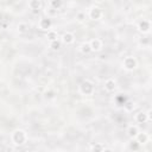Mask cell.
Returning <instances> with one entry per match:
<instances>
[{
  "label": "cell",
  "instance_id": "cell-3",
  "mask_svg": "<svg viewBox=\"0 0 152 152\" xmlns=\"http://www.w3.org/2000/svg\"><path fill=\"white\" fill-rule=\"evenodd\" d=\"M93 90H94V86H93L91 82H89V81H84V82L81 84V91H82L83 94L89 95V94L93 93Z\"/></svg>",
  "mask_w": 152,
  "mask_h": 152
},
{
  "label": "cell",
  "instance_id": "cell-5",
  "mask_svg": "<svg viewBox=\"0 0 152 152\" xmlns=\"http://www.w3.org/2000/svg\"><path fill=\"white\" fill-rule=\"evenodd\" d=\"M89 45H90L91 51H99V50H101V48H102V42H101L100 39H98V38H95V39H93V41L89 43Z\"/></svg>",
  "mask_w": 152,
  "mask_h": 152
},
{
  "label": "cell",
  "instance_id": "cell-1",
  "mask_svg": "<svg viewBox=\"0 0 152 152\" xmlns=\"http://www.w3.org/2000/svg\"><path fill=\"white\" fill-rule=\"evenodd\" d=\"M13 141L17 144V145H23L25 141H26V134H25V132L24 131H20V129H18L13 133V137H12Z\"/></svg>",
  "mask_w": 152,
  "mask_h": 152
},
{
  "label": "cell",
  "instance_id": "cell-9",
  "mask_svg": "<svg viewBox=\"0 0 152 152\" xmlns=\"http://www.w3.org/2000/svg\"><path fill=\"white\" fill-rule=\"evenodd\" d=\"M139 30L141 32H147L150 30V22L147 20H143L140 24H139Z\"/></svg>",
  "mask_w": 152,
  "mask_h": 152
},
{
  "label": "cell",
  "instance_id": "cell-18",
  "mask_svg": "<svg viewBox=\"0 0 152 152\" xmlns=\"http://www.w3.org/2000/svg\"><path fill=\"white\" fill-rule=\"evenodd\" d=\"M82 52L83 53H88V52H90L91 51V49H90V45H89V43H84L83 45H82Z\"/></svg>",
  "mask_w": 152,
  "mask_h": 152
},
{
  "label": "cell",
  "instance_id": "cell-14",
  "mask_svg": "<svg viewBox=\"0 0 152 152\" xmlns=\"http://www.w3.org/2000/svg\"><path fill=\"white\" fill-rule=\"evenodd\" d=\"M46 38H48L50 42L56 41V39H57V32H56V31H49L48 34H46Z\"/></svg>",
  "mask_w": 152,
  "mask_h": 152
},
{
  "label": "cell",
  "instance_id": "cell-12",
  "mask_svg": "<svg viewBox=\"0 0 152 152\" xmlns=\"http://www.w3.org/2000/svg\"><path fill=\"white\" fill-rule=\"evenodd\" d=\"M147 120H150V119H148V115L145 114V113H139L137 115V121L138 122H145Z\"/></svg>",
  "mask_w": 152,
  "mask_h": 152
},
{
  "label": "cell",
  "instance_id": "cell-6",
  "mask_svg": "<svg viewBox=\"0 0 152 152\" xmlns=\"http://www.w3.org/2000/svg\"><path fill=\"white\" fill-rule=\"evenodd\" d=\"M51 19L49 18H45V19H41L39 22V29L41 30H49L51 27Z\"/></svg>",
  "mask_w": 152,
  "mask_h": 152
},
{
  "label": "cell",
  "instance_id": "cell-20",
  "mask_svg": "<svg viewBox=\"0 0 152 152\" xmlns=\"http://www.w3.org/2000/svg\"><path fill=\"white\" fill-rule=\"evenodd\" d=\"M91 150H105V147H101V146H94V147H91Z\"/></svg>",
  "mask_w": 152,
  "mask_h": 152
},
{
  "label": "cell",
  "instance_id": "cell-10",
  "mask_svg": "<svg viewBox=\"0 0 152 152\" xmlns=\"http://www.w3.org/2000/svg\"><path fill=\"white\" fill-rule=\"evenodd\" d=\"M30 7H31V10H34V11L39 10L41 1H39V0H31V1H30Z\"/></svg>",
  "mask_w": 152,
  "mask_h": 152
},
{
  "label": "cell",
  "instance_id": "cell-16",
  "mask_svg": "<svg viewBox=\"0 0 152 152\" xmlns=\"http://www.w3.org/2000/svg\"><path fill=\"white\" fill-rule=\"evenodd\" d=\"M27 29H29V25H27V24H25V23H20V24L18 25V30H19V32H22V33L26 32V31H27Z\"/></svg>",
  "mask_w": 152,
  "mask_h": 152
},
{
  "label": "cell",
  "instance_id": "cell-21",
  "mask_svg": "<svg viewBox=\"0 0 152 152\" xmlns=\"http://www.w3.org/2000/svg\"><path fill=\"white\" fill-rule=\"evenodd\" d=\"M79 18H80L79 20H83V19H82V18H83V14H81V13H80V14H79Z\"/></svg>",
  "mask_w": 152,
  "mask_h": 152
},
{
  "label": "cell",
  "instance_id": "cell-11",
  "mask_svg": "<svg viewBox=\"0 0 152 152\" xmlns=\"http://www.w3.org/2000/svg\"><path fill=\"white\" fill-rule=\"evenodd\" d=\"M137 137H138V143H139V144H144V143H146L147 139H148V137H147L146 133H138Z\"/></svg>",
  "mask_w": 152,
  "mask_h": 152
},
{
  "label": "cell",
  "instance_id": "cell-8",
  "mask_svg": "<svg viewBox=\"0 0 152 152\" xmlns=\"http://www.w3.org/2000/svg\"><path fill=\"white\" fill-rule=\"evenodd\" d=\"M65 44H70V43H72L74 42V34L72 33H70V32H67V33H64L63 34V39H62Z\"/></svg>",
  "mask_w": 152,
  "mask_h": 152
},
{
  "label": "cell",
  "instance_id": "cell-17",
  "mask_svg": "<svg viewBox=\"0 0 152 152\" xmlns=\"http://www.w3.org/2000/svg\"><path fill=\"white\" fill-rule=\"evenodd\" d=\"M51 6L53 8H60L62 6V1L61 0H51Z\"/></svg>",
  "mask_w": 152,
  "mask_h": 152
},
{
  "label": "cell",
  "instance_id": "cell-4",
  "mask_svg": "<svg viewBox=\"0 0 152 152\" xmlns=\"http://www.w3.org/2000/svg\"><path fill=\"white\" fill-rule=\"evenodd\" d=\"M102 15V11L99 8V7H93L90 10V13H89V17L94 20H96V19H100Z\"/></svg>",
  "mask_w": 152,
  "mask_h": 152
},
{
  "label": "cell",
  "instance_id": "cell-2",
  "mask_svg": "<svg viewBox=\"0 0 152 152\" xmlns=\"http://www.w3.org/2000/svg\"><path fill=\"white\" fill-rule=\"evenodd\" d=\"M124 67L127 70H133L137 67V61L133 58V57H126L125 61H124Z\"/></svg>",
  "mask_w": 152,
  "mask_h": 152
},
{
  "label": "cell",
  "instance_id": "cell-13",
  "mask_svg": "<svg viewBox=\"0 0 152 152\" xmlns=\"http://www.w3.org/2000/svg\"><path fill=\"white\" fill-rule=\"evenodd\" d=\"M137 134H138V128L136 126H131L128 128V136L131 138H134V137H137Z\"/></svg>",
  "mask_w": 152,
  "mask_h": 152
},
{
  "label": "cell",
  "instance_id": "cell-15",
  "mask_svg": "<svg viewBox=\"0 0 152 152\" xmlns=\"http://www.w3.org/2000/svg\"><path fill=\"white\" fill-rule=\"evenodd\" d=\"M50 48H51L52 50H55V51H56V50H60V49H61V42L57 41V39H56V41H52L51 44H50Z\"/></svg>",
  "mask_w": 152,
  "mask_h": 152
},
{
  "label": "cell",
  "instance_id": "cell-7",
  "mask_svg": "<svg viewBox=\"0 0 152 152\" xmlns=\"http://www.w3.org/2000/svg\"><path fill=\"white\" fill-rule=\"evenodd\" d=\"M105 88L107 91H113L115 89V81L114 80H107L105 83Z\"/></svg>",
  "mask_w": 152,
  "mask_h": 152
},
{
  "label": "cell",
  "instance_id": "cell-19",
  "mask_svg": "<svg viewBox=\"0 0 152 152\" xmlns=\"http://www.w3.org/2000/svg\"><path fill=\"white\" fill-rule=\"evenodd\" d=\"M125 106V108L129 112V110H133V109H134V103H133V102H127L126 105H124Z\"/></svg>",
  "mask_w": 152,
  "mask_h": 152
}]
</instances>
